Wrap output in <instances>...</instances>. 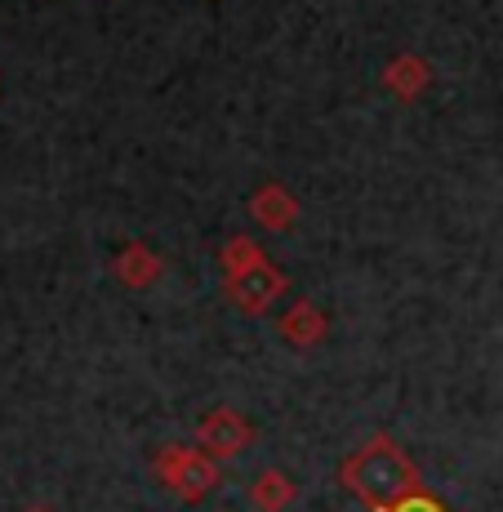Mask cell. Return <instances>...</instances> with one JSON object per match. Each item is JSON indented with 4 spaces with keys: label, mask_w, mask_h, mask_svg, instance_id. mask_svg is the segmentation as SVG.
<instances>
[{
    "label": "cell",
    "mask_w": 503,
    "mask_h": 512,
    "mask_svg": "<svg viewBox=\"0 0 503 512\" xmlns=\"http://www.w3.org/2000/svg\"><path fill=\"white\" fill-rule=\"evenodd\" d=\"M357 481H361V490H366L374 504H388V499L406 495L410 472H406V464H401L397 455H379V459H370V464L361 468Z\"/></svg>",
    "instance_id": "1"
},
{
    "label": "cell",
    "mask_w": 503,
    "mask_h": 512,
    "mask_svg": "<svg viewBox=\"0 0 503 512\" xmlns=\"http://www.w3.org/2000/svg\"><path fill=\"white\" fill-rule=\"evenodd\" d=\"M170 486L179 490V495L196 499V495H205V490L214 486V468L205 464V459H196V455H179L170 464Z\"/></svg>",
    "instance_id": "2"
},
{
    "label": "cell",
    "mask_w": 503,
    "mask_h": 512,
    "mask_svg": "<svg viewBox=\"0 0 503 512\" xmlns=\"http://www.w3.org/2000/svg\"><path fill=\"white\" fill-rule=\"evenodd\" d=\"M205 441H210V446L219 450V455H232V450L245 441V428L228 415V410H223V415H214L210 423H205Z\"/></svg>",
    "instance_id": "3"
},
{
    "label": "cell",
    "mask_w": 503,
    "mask_h": 512,
    "mask_svg": "<svg viewBox=\"0 0 503 512\" xmlns=\"http://www.w3.org/2000/svg\"><path fill=\"white\" fill-rule=\"evenodd\" d=\"M285 499H290V481H281V477H263V486H259V504H263V508H281Z\"/></svg>",
    "instance_id": "4"
},
{
    "label": "cell",
    "mask_w": 503,
    "mask_h": 512,
    "mask_svg": "<svg viewBox=\"0 0 503 512\" xmlns=\"http://www.w3.org/2000/svg\"><path fill=\"white\" fill-rule=\"evenodd\" d=\"M392 512H441L437 504H428V499H406V504H397Z\"/></svg>",
    "instance_id": "5"
}]
</instances>
